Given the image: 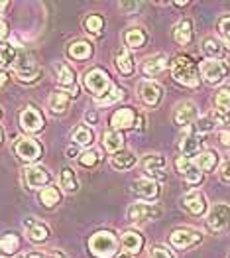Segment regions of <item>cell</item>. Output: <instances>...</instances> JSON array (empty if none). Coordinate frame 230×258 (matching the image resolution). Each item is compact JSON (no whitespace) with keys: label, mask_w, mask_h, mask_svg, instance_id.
<instances>
[{"label":"cell","mask_w":230,"mask_h":258,"mask_svg":"<svg viewBox=\"0 0 230 258\" xmlns=\"http://www.w3.org/2000/svg\"><path fill=\"white\" fill-rule=\"evenodd\" d=\"M0 116H2V110H0Z\"/></svg>","instance_id":"obj_59"},{"label":"cell","mask_w":230,"mask_h":258,"mask_svg":"<svg viewBox=\"0 0 230 258\" xmlns=\"http://www.w3.org/2000/svg\"><path fill=\"white\" fill-rule=\"evenodd\" d=\"M210 116H212V120L216 122V126L218 124H230V112H224V110H212L210 112Z\"/></svg>","instance_id":"obj_44"},{"label":"cell","mask_w":230,"mask_h":258,"mask_svg":"<svg viewBox=\"0 0 230 258\" xmlns=\"http://www.w3.org/2000/svg\"><path fill=\"white\" fill-rule=\"evenodd\" d=\"M171 77L175 83L189 87V89H197L201 85L199 67L193 61V57H189V55H177L171 61Z\"/></svg>","instance_id":"obj_1"},{"label":"cell","mask_w":230,"mask_h":258,"mask_svg":"<svg viewBox=\"0 0 230 258\" xmlns=\"http://www.w3.org/2000/svg\"><path fill=\"white\" fill-rule=\"evenodd\" d=\"M216 30H218V36H220L222 43H224V45L230 49V14L222 16V18L218 20V24H216Z\"/></svg>","instance_id":"obj_40"},{"label":"cell","mask_w":230,"mask_h":258,"mask_svg":"<svg viewBox=\"0 0 230 258\" xmlns=\"http://www.w3.org/2000/svg\"><path fill=\"white\" fill-rule=\"evenodd\" d=\"M118 6H120V10H124V12H130V14H132V12H136L142 4H140V2H120Z\"/></svg>","instance_id":"obj_48"},{"label":"cell","mask_w":230,"mask_h":258,"mask_svg":"<svg viewBox=\"0 0 230 258\" xmlns=\"http://www.w3.org/2000/svg\"><path fill=\"white\" fill-rule=\"evenodd\" d=\"M162 207L151 205V203H132L128 207V219L132 223H142V221H149V219H158L162 217Z\"/></svg>","instance_id":"obj_12"},{"label":"cell","mask_w":230,"mask_h":258,"mask_svg":"<svg viewBox=\"0 0 230 258\" xmlns=\"http://www.w3.org/2000/svg\"><path fill=\"white\" fill-rule=\"evenodd\" d=\"M214 107L216 110L230 112V87H220L214 95Z\"/></svg>","instance_id":"obj_37"},{"label":"cell","mask_w":230,"mask_h":258,"mask_svg":"<svg viewBox=\"0 0 230 258\" xmlns=\"http://www.w3.org/2000/svg\"><path fill=\"white\" fill-rule=\"evenodd\" d=\"M114 61H116V67L122 75H132L134 73V57L130 53L128 47H118L116 49V55H114Z\"/></svg>","instance_id":"obj_23"},{"label":"cell","mask_w":230,"mask_h":258,"mask_svg":"<svg viewBox=\"0 0 230 258\" xmlns=\"http://www.w3.org/2000/svg\"><path fill=\"white\" fill-rule=\"evenodd\" d=\"M124 40H126V45H128V47L138 49V47H144V45H146L147 34L142 30V28H130V30L124 34Z\"/></svg>","instance_id":"obj_30"},{"label":"cell","mask_w":230,"mask_h":258,"mask_svg":"<svg viewBox=\"0 0 230 258\" xmlns=\"http://www.w3.org/2000/svg\"><path fill=\"white\" fill-rule=\"evenodd\" d=\"M173 40L179 45H187L193 40V24L191 20H181L173 26Z\"/></svg>","instance_id":"obj_24"},{"label":"cell","mask_w":230,"mask_h":258,"mask_svg":"<svg viewBox=\"0 0 230 258\" xmlns=\"http://www.w3.org/2000/svg\"><path fill=\"white\" fill-rule=\"evenodd\" d=\"M69 95L65 93V91H55V93H51L49 95V101H47V105H49V108L55 112V114H61V112H65L67 110V107H69Z\"/></svg>","instance_id":"obj_29"},{"label":"cell","mask_w":230,"mask_h":258,"mask_svg":"<svg viewBox=\"0 0 230 258\" xmlns=\"http://www.w3.org/2000/svg\"><path fill=\"white\" fill-rule=\"evenodd\" d=\"M40 201H42V205H45V207H55L59 203V189L57 187H51V185L43 187L42 191H40Z\"/></svg>","instance_id":"obj_36"},{"label":"cell","mask_w":230,"mask_h":258,"mask_svg":"<svg viewBox=\"0 0 230 258\" xmlns=\"http://www.w3.org/2000/svg\"><path fill=\"white\" fill-rule=\"evenodd\" d=\"M6 83H8V73L0 69V89H2V87L6 85Z\"/></svg>","instance_id":"obj_52"},{"label":"cell","mask_w":230,"mask_h":258,"mask_svg":"<svg viewBox=\"0 0 230 258\" xmlns=\"http://www.w3.org/2000/svg\"><path fill=\"white\" fill-rule=\"evenodd\" d=\"M138 112L134 110L132 107H124V108H118L112 116H110V126L114 130H126V128H132L136 122H138Z\"/></svg>","instance_id":"obj_15"},{"label":"cell","mask_w":230,"mask_h":258,"mask_svg":"<svg viewBox=\"0 0 230 258\" xmlns=\"http://www.w3.org/2000/svg\"><path fill=\"white\" fill-rule=\"evenodd\" d=\"M149 258H173V256H171V252L166 250L164 246H154L151 252H149Z\"/></svg>","instance_id":"obj_46"},{"label":"cell","mask_w":230,"mask_h":258,"mask_svg":"<svg viewBox=\"0 0 230 258\" xmlns=\"http://www.w3.org/2000/svg\"><path fill=\"white\" fill-rule=\"evenodd\" d=\"M2 138H4V132H2V128H0V142H2Z\"/></svg>","instance_id":"obj_57"},{"label":"cell","mask_w":230,"mask_h":258,"mask_svg":"<svg viewBox=\"0 0 230 258\" xmlns=\"http://www.w3.org/2000/svg\"><path fill=\"white\" fill-rule=\"evenodd\" d=\"M122 246H124V250L128 254H138L142 250V246H144V238L136 231H126L122 235Z\"/></svg>","instance_id":"obj_26"},{"label":"cell","mask_w":230,"mask_h":258,"mask_svg":"<svg viewBox=\"0 0 230 258\" xmlns=\"http://www.w3.org/2000/svg\"><path fill=\"white\" fill-rule=\"evenodd\" d=\"M185 181H187L189 185H199V183L203 181V172H199L197 166H195V170L185 175Z\"/></svg>","instance_id":"obj_45"},{"label":"cell","mask_w":230,"mask_h":258,"mask_svg":"<svg viewBox=\"0 0 230 258\" xmlns=\"http://www.w3.org/2000/svg\"><path fill=\"white\" fill-rule=\"evenodd\" d=\"M59 183L69 194H75L79 189V181H77V175L73 172V168H63L61 173H59Z\"/></svg>","instance_id":"obj_33"},{"label":"cell","mask_w":230,"mask_h":258,"mask_svg":"<svg viewBox=\"0 0 230 258\" xmlns=\"http://www.w3.org/2000/svg\"><path fill=\"white\" fill-rule=\"evenodd\" d=\"M83 83H85V87L91 91V95H95L97 99L105 97L106 93H110V91L114 89V85H112V79H110V75L106 73L105 69H101V67L89 69V71L85 73Z\"/></svg>","instance_id":"obj_3"},{"label":"cell","mask_w":230,"mask_h":258,"mask_svg":"<svg viewBox=\"0 0 230 258\" xmlns=\"http://www.w3.org/2000/svg\"><path fill=\"white\" fill-rule=\"evenodd\" d=\"M85 120H87V124H97V122H99V114H97L95 110H89V112L85 114Z\"/></svg>","instance_id":"obj_50"},{"label":"cell","mask_w":230,"mask_h":258,"mask_svg":"<svg viewBox=\"0 0 230 258\" xmlns=\"http://www.w3.org/2000/svg\"><path fill=\"white\" fill-rule=\"evenodd\" d=\"M8 38V24L4 20H0V42Z\"/></svg>","instance_id":"obj_51"},{"label":"cell","mask_w":230,"mask_h":258,"mask_svg":"<svg viewBox=\"0 0 230 258\" xmlns=\"http://www.w3.org/2000/svg\"><path fill=\"white\" fill-rule=\"evenodd\" d=\"M20 248V238L14 233H6L0 237V254H14Z\"/></svg>","instance_id":"obj_35"},{"label":"cell","mask_w":230,"mask_h":258,"mask_svg":"<svg viewBox=\"0 0 230 258\" xmlns=\"http://www.w3.org/2000/svg\"><path fill=\"white\" fill-rule=\"evenodd\" d=\"M71 140L75 146H91L95 140V132L89 126H77L71 132Z\"/></svg>","instance_id":"obj_32"},{"label":"cell","mask_w":230,"mask_h":258,"mask_svg":"<svg viewBox=\"0 0 230 258\" xmlns=\"http://www.w3.org/2000/svg\"><path fill=\"white\" fill-rule=\"evenodd\" d=\"M201 49L207 55V59H220L222 57V43L214 38H205Z\"/></svg>","instance_id":"obj_34"},{"label":"cell","mask_w":230,"mask_h":258,"mask_svg":"<svg viewBox=\"0 0 230 258\" xmlns=\"http://www.w3.org/2000/svg\"><path fill=\"white\" fill-rule=\"evenodd\" d=\"M218 177H220V181L230 183V162H224V164L220 166V170H218Z\"/></svg>","instance_id":"obj_47"},{"label":"cell","mask_w":230,"mask_h":258,"mask_svg":"<svg viewBox=\"0 0 230 258\" xmlns=\"http://www.w3.org/2000/svg\"><path fill=\"white\" fill-rule=\"evenodd\" d=\"M45 258H65V254H61V252H49Z\"/></svg>","instance_id":"obj_54"},{"label":"cell","mask_w":230,"mask_h":258,"mask_svg":"<svg viewBox=\"0 0 230 258\" xmlns=\"http://www.w3.org/2000/svg\"><path fill=\"white\" fill-rule=\"evenodd\" d=\"M166 166H168V160L166 156L162 154H149L142 160V168L149 179L158 181V179H166L168 173H166Z\"/></svg>","instance_id":"obj_10"},{"label":"cell","mask_w":230,"mask_h":258,"mask_svg":"<svg viewBox=\"0 0 230 258\" xmlns=\"http://www.w3.org/2000/svg\"><path fill=\"white\" fill-rule=\"evenodd\" d=\"M75 154H77V146H71V148H67V158H77Z\"/></svg>","instance_id":"obj_53"},{"label":"cell","mask_w":230,"mask_h":258,"mask_svg":"<svg viewBox=\"0 0 230 258\" xmlns=\"http://www.w3.org/2000/svg\"><path fill=\"white\" fill-rule=\"evenodd\" d=\"M26 258H45L43 254H28Z\"/></svg>","instance_id":"obj_56"},{"label":"cell","mask_w":230,"mask_h":258,"mask_svg":"<svg viewBox=\"0 0 230 258\" xmlns=\"http://www.w3.org/2000/svg\"><path fill=\"white\" fill-rule=\"evenodd\" d=\"M218 140H220V144H222V146L230 148V128L220 130V132H218Z\"/></svg>","instance_id":"obj_49"},{"label":"cell","mask_w":230,"mask_h":258,"mask_svg":"<svg viewBox=\"0 0 230 258\" xmlns=\"http://www.w3.org/2000/svg\"><path fill=\"white\" fill-rule=\"evenodd\" d=\"M57 83L61 87V91L65 93H71L73 97L79 95V85H77V77L73 73V69L67 63L57 65Z\"/></svg>","instance_id":"obj_16"},{"label":"cell","mask_w":230,"mask_h":258,"mask_svg":"<svg viewBox=\"0 0 230 258\" xmlns=\"http://www.w3.org/2000/svg\"><path fill=\"white\" fill-rule=\"evenodd\" d=\"M138 97L142 99V103L147 105V107H156L160 101H162V97H164V87L160 85L158 81H140V85H138Z\"/></svg>","instance_id":"obj_13"},{"label":"cell","mask_w":230,"mask_h":258,"mask_svg":"<svg viewBox=\"0 0 230 258\" xmlns=\"http://www.w3.org/2000/svg\"><path fill=\"white\" fill-rule=\"evenodd\" d=\"M166 67H168V57H166V53H156V55H149V57L144 59L142 71L146 73L147 77H156V75H160L162 71H166Z\"/></svg>","instance_id":"obj_21"},{"label":"cell","mask_w":230,"mask_h":258,"mask_svg":"<svg viewBox=\"0 0 230 258\" xmlns=\"http://www.w3.org/2000/svg\"><path fill=\"white\" fill-rule=\"evenodd\" d=\"M6 8H8V2H0V12L6 10Z\"/></svg>","instance_id":"obj_55"},{"label":"cell","mask_w":230,"mask_h":258,"mask_svg":"<svg viewBox=\"0 0 230 258\" xmlns=\"http://www.w3.org/2000/svg\"><path fill=\"white\" fill-rule=\"evenodd\" d=\"M89 250L97 258H112L118 250V238L112 231H99L89 238Z\"/></svg>","instance_id":"obj_2"},{"label":"cell","mask_w":230,"mask_h":258,"mask_svg":"<svg viewBox=\"0 0 230 258\" xmlns=\"http://www.w3.org/2000/svg\"><path fill=\"white\" fill-rule=\"evenodd\" d=\"M207 229L212 235H224L230 231V205L214 203L207 215Z\"/></svg>","instance_id":"obj_4"},{"label":"cell","mask_w":230,"mask_h":258,"mask_svg":"<svg viewBox=\"0 0 230 258\" xmlns=\"http://www.w3.org/2000/svg\"><path fill=\"white\" fill-rule=\"evenodd\" d=\"M193 126H195V130L203 136V134H207V132L216 128V122L212 120V116H210V114H205V116H199V118H197V122H195Z\"/></svg>","instance_id":"obj_41"},{"label":"cell","mask_w":230,"mask_h":258,"mask_svg":"<svg viewBox=\"0 0 230 258\" xmlns=\"http://www.w3.org/2000/svg\"><path fill=\"white\" fill-rule=\"evenodd\" d=\"M24 179L30 187H43L51 181V173L45 166H30L24 170Z\"/></svg>","instance_id":"obj_18"},{"label":"cell","mask_w":230,"mask_h":258,"mask_svg":"<svg viewBox=\"0 0 230 258\" xmlns=\"http://www.w3.org/2000/svg\"><path fill=\"white\" fill-rule=\"evenodd\" d=\"M20 124L28 132H40L43 128V114L34 107L24 108L20 114Z\"/></svg>","instance_id":"obj_19"},{"label":"cell","mask_w":230,"mask_h":258,"mask_svg":"<svg viewBox=\"0 0 230 258\" xmlns=\"http://www.w3.org/2000/svg\"><path fill=\"white\" fill-rule=\"evenodd\" d=\"M122 97H124V91H122L120 87H114L110 93H106L105 97L97 99V105H99V107H108V105H114V103H118Z\"/></svg>","instance_id":"obj_38"},{"label":"cell","mask_w":230,"mask_h":258,"mask_svg":"<svg viewBox=\"0 0 230 258\" xmlns=\"http://www.w3.org/2000/svg\"><path fill=\"white\" fill-rule=\"evenodd\" d=\"M118 258H132L130 254H122V256H118Z\"/></svg>","instance_id":"obj_58"},{"label":"cell","mask_w":230,"mask_h":258,"mask_svg":"<svg viewBox=\"0 0 230 258\" xmlns=\"http://www.w3.org/2000/svg\"><path fill=\"white\" fill-rule=\"evenodd\" d=\"M193 164L197 166L199 172H212L218 166V154L214 150H201L193 158Z\"/></svg>","instance_id":"obj_22"},{"label":"cell","mask_w":230,"mask_h":258,"mask_svg":"<svg viewBox=\"0 0 230 258\" xmlns=\"http://www.w3.org/2000/svg\"><path fill=\"white\" fill-rule=\"evenodd\" d=\"M103 144H105L106 152H110V154H118V152L122 150V146H124V136H122L118 130H110V132H106L105 134Z\"/></svg>","instance_id":"obj_31"},{"label":"cell","mask_w":230,"mask_h":258,"mask_svg":"<svg viewBox=\"0 0 230 258\" xmlns=\"http://www.w3.org/2000/svg\"><path fill=\"white\" fill-rule=\"evenodd\" d=\"M175 170H177V172L185 177L189 172H193V170H195V164H193V160H191V158L177 156V158H175Z\"/></svg>","instance_id":"obj_42"},{"label":"cell","mask_w":230,"mask_h":258,"mask_svg":"<svg viewBox=\"0 0 230 258\" xmlns=\"http://www.w3.org/2000/svg\"><path fill=\"white\" fill-rule=\"evenodd\" d=\"M199 118V108L195 103L191 101H183L175 107V112H173V122L179 126V128H187V126H193Z\"/></svg>","instance_id":"obj_11"},{"label":"cell","mask_w":230,"mask_h":258,"mask_svg":"<svg viewBox=\"0 0 230 258\" xmlns=\"http://www.w3.org/2000/svg\"><path fill=\"white\" fill-rule=\"evenodd\" d=\"M110 166L118 172H126V170L136 166V156L132 152H118L110 158Z\"/></svg>","instance_id":"obj_27"},{"label":"cell","mask_w":230,"mask_h":258,"mask_svg":"<svg viewBox=\"0 0 230 258\" xmlns=\"http://www.w3.org/2000/svg\"><path fill=\"white\" fill-rule=\"evenodd\" d=\"M18 55H20V49H18L14 43H4V45H0V69L14 67L16 61H18Z\"/></svg>","instance_id":"obj_25"},{"label":"cell","mask_w":230,"mask_h":258,"mask_svg":"<svg viewBox=\"0 0 230 258\" xmlns=\"http://www.w3.org/2000/svg\"><path fill=\"white\" fill-rule=\"evenodd\" d=\"M132 191L140 199H156L160 195V183L149 177H138L132 181Z\"/></svg>","instance_id":"obj_17"},{"label":"cell","mask_w":230,"mask_h":258,"mask_svg":"<svg viewBox=\"0 0 230 258\" xmlns=\"http://www.w3.org/2000/svg\"><path fill=\"white\" fill-rule=\"evenodd\" d=\"M14 150L18 154V158L24 162H36L42 156V144L34 138H18V142L14 144Z\"/></svg>","instance_id":"obj_14"},{"label":"cell","mask_w":230,"mask_h":258,"mask_svg":"<svg viewBox=\"0 0 230 258\" xmlns=\"http://www.w3.org/2000/svg\"><path fill=\"white\" fill-rule=\"evenodd\" d=\"M14 71L18 75V79L24 83H36L40 81V69L36 67V61L32 59V55H28L24 49H20V55H18V61L14 65Z\"/></svg>","instance_id":"obj_7"},{"label":"cell","mask_w":230,"mask_h":258,"mask_svg":"<svg viewBox=\"0 0 230 258\" xmlns=\"http://www.w3.org/2000/svg\"><path fill=\"white\" fill-rule=\"evenodd\" d=\"M181 205H183V209L189 211L191 215L195 217H201L207 213V209H209V203H207V197L203 191H199V189H191L187 194L181 197Z\"/></svg>","instance_id":"obj_9"},{"label":"cell","mask_w":230,"mask_h":258,"mask_svg":"<svg viewBox=\"0 0 230 258\" xmlns=\"http://www.w3.org/2000/svg\"><path fill=\"white\" fill-rule=\"evenodd\" d=\"M201 134L195 130V126H187L183 130V134L179 136V142H177V150H179V156H185V158H191L197 156L201 152Z\"/></svg>","instance_id":"obj_6"},{"label":"cell","mask_w":230,"mask_h":258,"mask_svg":"<svg viewBox=\"0 0 230 258\" xmlns=\"http://www.w3.org/2000/svg\"><path fill=\"white\" fill-rule=\"evenodd\" d=\"M24 227H26L28 238L34 240V242H43V240H47V238L51 237V229L45 223H40V221H36L32 217L24 221Z\"/></svg>","instance_id":"obj_20"},{"label":"cell","mask_w":230,"mask_h":258,"mask_svg":"<svg viewBox=\"0 0 230 258\" xmlns=\"http://www.w3.org/2000/svg\"><path fill=\"white\" fill-rule=\"evenodd\" d=\"M67 53H69V57H73L77 61H85V59H89L93 55V45L89 42H85V40H79V42H73L69 45Z\"/></svg>","instance_id":"obj_28"},{"label":"cell","mask_w":230,"mask_h":258,"mask_svg":"<svg viewBox=\"0 0 230 258\" xmlns=\"http://www.w3.org/2000/svg\"><path fill=\"white\" fill-rule=\"evenodd\" d=\"M97 162H99V152L97 150H85L79 156V164L85 168H93V166H97Z\"/></svg>","instance_id":"obj_43"},{"label":"cell","mask_w":230,"mask_h":258,"mask_svg":"<svg viewBox=\"0 0 230 258\" xmlns=\"http://www.w3.org/2000/svg\"><path fill=\"white\" fill-rule=\"evenodd\" d=\"M203 240V233L197 229H175L169 235V244L177 250H185Z\"/></svg>","instance_id":"obj_8"},{"label":"cell","mask_w":230,"mask_h":258,"mask_svg":"<svg viewBox=\"0 0 230 258\" xmlns=\"http://www.w3.org/2000/svg\"><path fill=\"white\" fill-rule=\"evenodd\" d=\"M201 77L205 79V83L209 85H218L222 83L230 73V65L224 59H205L199 67Z\"/></svg>","instance_id":"obj_5"},{"label":"cell","mask_w":230,"mask_h":258,"mask_svg":"<svg viewBox=\"0 0 230 258\" xmlns=\"http://www.w3.org/2000/svg\"><path fill=\"white\" fill-rule=\"evenodd\" d=\"M103 26H105V18L99 16V14H91V16L85 18V30L89 34H101Z\"/></svg>","instance_id":"obj_39"}]
</instances>
